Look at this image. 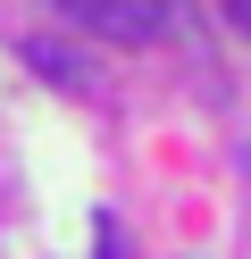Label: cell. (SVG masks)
I'll use <instances>...</instances> for the list:
<instances>
[{
    "label": "cell",
    "mask_w": 251,
    "mask_h": 259,
    "mask_svg": "<svg viewBox=\"0 0 251 259\" xmlns=\"http://www.w3.org/2000/svg\"><path fill=\"white\" fill-rule=\"evenodd\" d=\"M59 17H76L84 34H100V42H151L167 25V0H50Z\"/></svg>",
    "instance_id": "cell-1"
},
{
    "label": "cell",
    "mask_w": 251,
    "mask_h": 259,
    "mask_svg": "<svg viewBox=\"0 0 251 259\" xmlns=\"http://www.w3.org/2000/svg\"><path fill=\"white\" fill-rule=\"evenodd\" d=\"M226 17H234V25H243V34H251V0H226Z\"/></svg>",
    "instance_id": "cell-2"
}]
</instances>
